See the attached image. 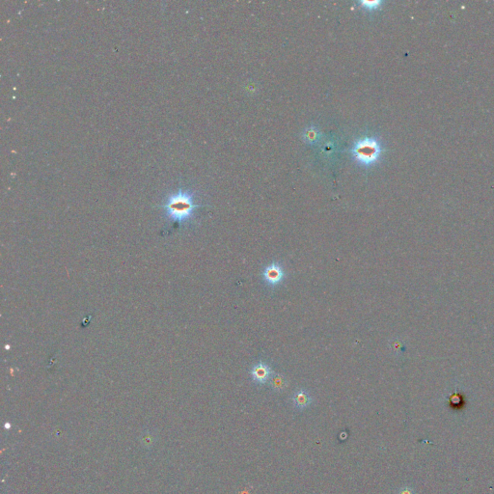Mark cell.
<instances>
[{"mask_svg": "<svg viewBox=\"0 0 494 494\" xmlns=\"http://www.w3.org/2000/svg\"><path fill=\"white\" fill-rule=\"evenodd\" d=\"M199 207L194 193L184 188H179L169 194L161 206L165 217L179 225L189 222Z\"/></svg>", "mask_w": 494, "mask_h": 494, "instance_id": "obj_1", "label": "cell"}, {"mask_svg": "<svg viewBox=\"0 0 494 494\" xmlns=\"http://www.w3.org/2000/svg\"><path fill=\"white\" fill-rule=\"evenodd\" d=\"M380 145L375 138L366 137L354 145L352 154L355 159L364 165H371L377 161L380 155Z\"/></svg>", "mask_w": 494, "mask_h": 494, "instance_id": "obj_2", "label": "cell"}, {"mask_svg": "<svg viewBox=\"0 0 494 494\" xmlns=\"http://www.w3.org/2000/svg\"><path fill=\"white\" fill-rule=\"evenodd\" d=\"M263 278H264V281L267 283V285L272 288L277 287L283 282L285 278L284 268L281 266L280 263L273 262L264 269Z\"/></svg>", "mask_w": 494, "mask_h": 494, "instance_id": "obj_3", "label": "cell"}, {"mask_svg": "<svg viewBox=\"0 0 494 494\" xmlns=\"http://www.w3.org/2000/svg\"><path fill=\"white\" fill-rule=\"evenodd\" d=\"M250 375L255 383L265 384L269 381L270 377H272L273 371L268 364L260 361L252 367Z\"/></svg>", "mask_w": 494, "mask_h": 494, "instance_id": "obj_4", "label": "cell"}, {"mask_svg": "<svg viewBox=\"0 0 494 494\" xmlns=\"http://www.w3.org/2000/svg\"><path fill=\"white\" fill-rule=\"evenodd\" d=\"M292 400H293L294 407L297 409L298 411H303V410L309 407L313 402V399H312L310 394L305 389L296 390L293 395Z\"/></svg>", "mask_w": 494, "mask_h": 494, "instance_id": "obj_5", "label": "cell"}, {"mask_svg": "<svg viewBox=\"0 0 494 494\" xmlns=\"http://www.w3.org/2000/svg\"><path fill=\"white\" fill-rule=\"evenodd\" d=\"M269 385L273 391L280 392V391H283L288 385V380L283 375L275 374V375H272V377H270Z\"/></svg>", "mask_w": 494, "mask_h": 494, "instance_id": "obj_6", "label": "cell"}, {"mask_svg": "<svg viewBox=\"0 0 494 494\" xmlns=\"http://www.w3.org/2000/svg\"><path fill=\"white\" fill-rule=\"evenodd\" d=\"M361 4L364 6V8L376 9L379 6L380 2L379 1H362Z\"/></svg>", "mask_w": 494, "mask_h": 494, "instance_id": "obj_7", "label": "cell"}, {"mask_svg": "<svg viewBox=\"0 0 494 494\" xmlns=\"http://www.w3.org/2000/svg\"><path fill=\"white\" fill-rule=\"evenodd\" d=\"M397 494H416L415 490L411 486H402L398 489Z\"/></svg>", "mask_w": 494, "mask_h": 494, "instance_id": "obj_8", "label": "cell"}, {"mask_svg": "<svg viewBox=\"0 0 494 494\" xmlns=\"http://www.w3.org/2000/svg\"><path fill=\"white\" fill-rule=\"evenodd\" d=\"M317 134H317V132H316V131H314V130H310V131H308V132H307V139H308V140H311V141L316 140V138H317Z\"/></svg>", "mask_w": 494, "mask_h": 494, "instance_id": "obj_9", "label": "cell"}]
</instances>
